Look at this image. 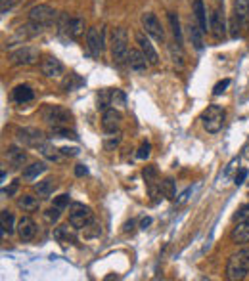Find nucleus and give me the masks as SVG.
Instances as JSON below:
<instances>
[{"mask_svg": "<svg viewBox=\"0 0 249 281\" xmlns=\"http://www.w3.org/2000/svg\"><path fill=\"white\" fill-rule=\"evenodd\" d=\"M249 274V249H242L228 259L226 278L230 281L244 280Z\"/></svg>", "mask_w": 249, "mask_h": 281, "instance_id": "nucleus-1", "label": "nucleus"}, {"mask_svg": "<svg viewBox=\"0 0 249 281\" xmlns=\"http://www.w3.org/2000/svg\"><path fill=\"white\" fill-rule=\"evenodd\" d=\"M202 121H204V129L209 134L221 132L223 125H225V109L221 106H209L202 115Z\"/></svg>", "mask_w": 249, "mask_h": 281, "instance_id": "nucleus-2", "label": "nucleus"}, {"mask_svg": "<svg viewBox=\"0 0 249 281\" xmlns=\"http://www.w3.org/2000/svg\"><path fill=\"white\" fill-rule=\"evenodd\" d=\"M112 54H113V60H117V62H123L125 58H129V35L123 27H117L113 31Z\"/></svg>", "mask_w": 249, "mask_h": 281, "instance_id": "nucleus-3", "label": "nucleus"}, {"mask_svg": "<svg viewBox=\"0 0 249 281\" xmlns=\"http://www.w3.org/2000/svg\"><path fill=\"white\" fill-rule=\"evenodd\" d=\"M92 222V211L83 203H73L69 207V224L73 228H87Z\"/></svg>", "mask_w": 249, "mask_h": 281, "instance_id": "nucleus-4", "label": "nucleus"}, {"mask_svg": "<svg viewBox=\"0 0 249 281\" xmlns=\"http://www.w3.org/2000/svg\"><path fill=\"white\" fill-rule=\"evenodd\" d=\"M43 119L52 127H64V125H68V121L71 119V113L68 109L60 108V106H46L43 109Z\"/></svg>", "mask_w": 249, "mask_h": 281, "instance_id": "nucleus-5", "label": "nucleus"}, {"mask_svg": "<svg viewBox=\"0 0 249 281\" xmlns=\"http://www.w3.org/2000/svg\"><path fill=\"white\" fill-rule=\"evenodd\" d=\"M16 136H18V140L22 142L23 146H27V148H41V146L46 142L45 134H43L39 129H31V127L18 129Z\"/></svg>", "mask_w": 249, "mask_h": 281, "instance_id": "nucleus-6", "label": "nucleus"}, {"mask_svg": "<svg viewBox=\"0 0 249 281\" xmlns=\"http://www.w3.org/2000/svg\"><path fill=\"white\" fill-rule=\"evenodd\" d=\"M54 20H56V12H54L50 6H45V4L35 6V8H31V12H29V22L35 23V25H41V27L50 25Z\"/></svg>", "mask_w": 249, "mask_h": 281, "instance_id": "nucleus-7", "label": "nucleus"}, {"mask_svg": "<svg viewBox=\"0 0 249 281\" xmlns=\"http://www.w3.org/2000/svg\"><path fill=\"white\" fill-rule=\"evenodd\" d=\"M142 27H144V31H146L150 37H154V39H158V41H163V39H165L163 27H161L159 20L152 12H146V14L142 16Z\"/></svg>", "mask_w": 249, "mask_h": 281, "instance_id": "nucleus-8", "label": "nucleus"}, {"mask_svg": "<svg viewBox=\"0 0 249 281\" xmlns=\"http://www.w3.org/2000/svg\"><path fill=\"white\" fill-rule=\"evenodd\" d=\"M87 44H89V50H91L94 56H100L102 50H104V29H98V27L89 29Z\"/></svg>", "mask_w": 249, "mask_h": 281, "instance_id": "nucleus-9", "label": "nucleus"}, {"mask_svg": "<svg viewBox=\"0 0 249 281\" xmlns=\"http://www.w3.org/2000/svg\"><path fill=\"white\" fill-rule=\"evenodd\" d=\"M136 43H138V48L144 52V56L148 58V62L150 65H158L159 64V56H158V50L154 48V44L152 41L146 37V35H142V33H138L136 35Z\"/></svg>", "mask_w": 249, "mask_h": 281, "instance_id": "nucleus-10", "label": "nucleus"}, {"mask_svg": "<svg viewBox=\"0 0 249 281\" xmlns=\"http://www.w3.org/2000/svg\"><path fill=\"white\" fill-rule=\"evenodd\" d=\"M39 58V52L35 48H29V46H23L20 50H16L12 54V64L14 65H29L35 64Z\"/></svg>", "mask_w": 249, "mask_h": 281, "instance_id": "nucleus-11", "label": "nucleus"}, {"mask_svg": "<svg viewBox=\"0 0 249 281\" xmlns=\"http://www.w3.org/2000/svg\"><path fill=\"white\" fill-rule=\"evenodd\" d=\"M121 113L117 111V109H106L104 111V117H102V127L106 132H110V134H115L119 127H121Z\"/></svg>", "mask_w": 249, "mask_h": 281, "instance_id": "nucleus-12", "label": "nucleus"}, {"mask_svg": "<svg viewBox=\"0 0 249 281\" xmlns=\"http://www.w3.org/2000/svg\"><path fill=\"white\" fill-rule=\"evenodd\" d=\"M41 71H43V75L50 77V79H54V77L64 75V65H62L60 60H56V58L48 56V58L43 60V64H41Z\"/></svg>", "mask_w": 249, "mask_h": 281, "instance_id": "nucleus-13", "label": "nucleus"}, {"mask_svg": "<svg viewBox=\"0 0 249 281\" xmlns=\"http://www.w3.org/2000/svg\"><path fill=\"white\" fill-rule=\"evenodd\" d=\"M230 239L234 243H248L249 241V216L244 218V220H238L232 234H230Z\"/></svg>", "mask_w": 249, "mask_h": 281, "instance_id": "nucleus-14", "label": "nucleus"}, {"mask_svg": "<svg viewBox=\"0 0 249 281\" xmlns=\"http://www.w3.org/2000/svg\"><path fill=\"white\" fill-rule=\"evenodd\" d=\"M18 234H20L22 241H31V239L35 238V234H37V226H35L33 218L23 216L22 220L18 222Z\"/></svg>", "mask_w": 249, "mask_h": 281, "instance_id": "nucleus-15", "label": "nucleus"}, {"mask_svg": "<svg viewBox=\"0 0 249 281\" xmlns=\"http://www.w3.org/2000/svg\"><path fill=\"white\" fill-rule=\"evenodd\" d=\"M225 29H226V25H225V12L221 10V6H217L215 12H213V16H211V31H213V35L217 39H221L225 35Z\"/></svg>", "mask_w": 249, "mask_h": 281, "instance_id": "nucleus-16", "label": "nucleus"}, {"mask_svg": "<svg viewBox=\"0 0 249 281\" xmlns=\"http://www.w3.org/2000/svg\"><path fill=\"white\" fill-rule=\"evenodd\" d=\"M148 58L144 56V52L142 50H129V65H131V69L133 71H146V67H148Z\"/></svg>", "mask_w": 249, "mask_h": 281, "instance_id": "nucleus-17", "label": "nucleus"}, {"mask_svg": "<svg viewBox=\"0 0 249 281\" xmlns=\"http://www.w3.org/2000/svg\"><path fill=\"white\" fill-rule=\"evenodd\" d=\"M6 157H8V163H10L14 169H22L23 165H25V161H27V155H25V151H23V150H20L18 146L8 148Z\"/></svg>", "mask_w": 249, "mask_h": 281, "instance_id": "nucleus-18", "label": "nucleus"}, {"mask_svg": "<svg viewBox=\"0 0 249 281\" xmlns=\"http://www.w3.org/2000/svg\"><path fill=\"white\" fill-rule=\"evenodd\" d=\"M194 16H196V20H198V25L202 27V31L207 33L209 29V25H207V10H205V4L204 0H194Z\"/></svg>", "mask_w": 249, "mask_h": 281, "instance_id": "nucleus-19", "label": "nucleus"}, {"mask_svg": "<svg viewBox=\"0 0 249 281\" xmlns=\"http://www.w3.org/2000/svg\"><path fill=\"white\" fill-rule=\"evenodd\" d=\"M188 35H190V41H192L196 50H202V48H204V31H202L200 25L190 22V25H188Z\"/></svg>", "mask_w": 249, "mask_h": 281, "instance_id": "nucleus-20", "label": "nucleus"}, {"mask_svg": "<svg viewBox=\"0 0 249 281\" xmlns=\"http://www.w3.org/2000/svg\"><path fill=\"white\" fill-rule=\"evenodd\" d=\"M33 98H35V92H33L31 86L20 85V86L14 88V100H16L18 104H27V102H31Z\"/></svg>", "mask_w": 249, "mask_h": 281, "instance_id": "nucleus-21", "label": "nucleus"}, {"mask_svg": "<svg viewBox=\"0 0 249 281\" xmlns=\"http://www.w3.org/2000/svg\"><path fill=\"white\" fill-rule=\"evenodd\" d=\"M68 33H69V37L79 39V37L85 33V20H83V18H73V20H69Z\"/></svg>", "mask_w": 249, "mask_h": 281, "instance_id": "nucleus-22", "label": "nucleus"}, {"mask_svg": "<svg viewBox=\"0 0 249 281\" xmlns=\"http://www.w3.org/2000/svg\"><path fill=\"white\" fill-rule=\"evenodd\" d=\"M45 171H46L45 163H33V165H29V167L23 171V178H25V180H35V178H39Z\"/></svg>", "mask_w": 249, "mask_h": 281, "instance_id": "nucleus-23", "label": "nucleus"}, {"mask_svg": "<svg viewBox=\"0 0 249 281\" xmlns=\"http://www.w3.org/2000/svg\"><path fill=\"white\" fill-rule=\"evenodd\" d=\"M0 220H2V236H10V234H14V215L10 213V211H2L0 213Z\"/></svg>", "mask_w": 249, "mask_h": 281, "instance_id": "nucleus-24", "label": "nucleus"}, {"mask_svg": "<svg viewBox=\"0 0 249 281\" xmlns=\"http://www.w3.org/2000/svg\"><path fill=\"white\" fill-rule=\"evenodd\" d=\"M234 14L240 22H246L249 16V0H234Z\"/></svg>", "mask_w": 249, "mask_h": 281, "instance_id": "nucleus-25", "label": "nucleus"}, {"mask_svg": "<svg viewBox=\"0 0 249 281\" xmlns=\"http://www.w3.org/2000/svg\"><path fill=\"white\" fill-rule=\"evenodd\" d=\"M169 23H171V29H173V35H175V41L177 46H182V29L181 22H179V16L175 12H169Z\"/></svg>", "mask_w": 249, "mask_h": 281, "instance_id": "nucleus-26", "label": "nucleus"}, {"mask_svg": "<svg viewBox=\"0 0 249 281\" xmlns=\"http://www.w3.org/2000/svg\"><path fill=\"white\" fill-rule=\"evenodd\" d=\"M18 205L22 207L25 213H33V211H37V209H39V199H37V197H33V195H23V197H20Z\"/></svg>", "mask_w": 249, "mask_h": 281, "instance_id": "nucleus-27", "label": "nucleus"}, {"mask_svg": "<svg viewBox=\"0 0 249 281\" xmlns=\"http://www.w3.org/2000/svg\"><path fill=\"white\" fill-rule=\"evenodd\" d=\"M35 192L39 194V197H50V194L54 192V182L52 180H43L35 186Z\"/></svg>", "mask_w": 249, "mask_h": 281, "instance_id": "nucleus-28", "label": "nucleus"}, {"mask_svg": "<svg viewBox=\"0 0 249 281\" xmlns=\"http://www.w3.org/2000/svg\"><path fill=\"white\" fill-rule=\"evenodd\" d=\"M39 150H41V153L45 155L46 159H50V161H58V159H60V153H62V151H60V153L56 151L48 140H46V142L43 144V146H41V148H39Z\"/></svg>", "mask_w": 249, "mask_h": 281, "instance_id": "nucleus-29", "label": "nucleus"}, {"mask_svg": "<svg viewBox=\"0 0 249 281\" xmlns=\"http://www.w3.org/2000/svg\"><path fill=\"white\" fill-rule=\"evenodd\" d=\"M161 184V192L167 195L169 199H175V180L173 178H167V180H163V182H159Z\"/></svg>", "mask_w": 249, "mask_h": 281, "instance_id": "nucleus-30", "label": "nucleus"}, {"mask_svg": "<svg viewBox=\"0 0 249 281\" xmlns=\"http://www.w3.org/2000/svg\"><path fill=\"white\" fill-rule=\"evenodd\" d=\"M52 134H54L56 138H71V140L77 138V134H75L73 130L66 129V127H52Z\"/></svg>", "mask_w": 249, "mask_h": 281, "instance_id": "nucleus-31", "label": "nucleus"}, {"mask_svg": "<svg viewBox=\"0 0 249 281\" xmlns=\"http://www.w3.org/2000/svg\"><path fill=\"white\" fill-rule=\"evenodd\" d=\"M108 106H112V92L110 90H104L100 96H98V109H108Z\"/></svg>", "mask_w": 249, "mask_h": 281, "instance_id": "nucleus-32", "label": "nucleus"}, {"mask_svg": "<svg viewBox=\"0 0 249 281\" xmlns=\"http://www.w3.org/2000/svg\"><path fill=\"white\" fill-rule=\"evenodd\" d=\"M127 100H125V94L121 90H112V106H119V108H125Z\"/></svg>", "mask_w": 249, "mask_h": 281, "instance_id": "nucleus-33", "label": "nucleus"}, {"mask_svg": "<svg viewBox=\"0 0 249 281\" xmlns=\"http://www.w3.org/2000/svg\"><path fill=\"white\" fill-rule=\"evenodd\" d=\"M142 176H144V180H146V182H156V176H158V169H156L154 165H150V167H146V169L142 171Z\"/></svg>", "mask_w": 249, "mask_h": 281, "instance_id": "nucleus-34", "label": "nucleus"}, {"mask_svg": "<svg viewBox=\"0 0 249 281\" xmlns=\"http://www.w3.org/2000/svg\"><path fill=\"white\" fill-rule=\"evenodd\" d=\"M150 153H152V146H150L148 142H144V144L140 146L138 153H136V157H138V159H148V157H150Z\"/></svg>", "mask_w": 249, "mask_h": 281, "instance_id": "nucleus-35", "label": "nucleus"}, {"mask_svg": "<svg viewBox=\"0 0 249 281\" xmlns=\"http://www.w3.org/2000/svg\"><path fill=\"white\" fill-rule=\"evenodd\" d=\"M228 86H230V79H225V81H221V83H217V85H215L213 94H215V96H221Z\"/></svg>", "mask_w": 249, "mask_h": 281, "instance_id": "nucleus-36", "label": "nucleus"}, {"mask_svg": "<svg viewBox=\"0 0 249 281\" xmlns=\"http://www.w3.org/2000/svg\"><path fill=\"white\" fill-rule=\"evenodd\" d=\"M119 142H121V138L119 136H110V138H106V142H104V146H106V150H115L117 146H119Z\"/></svg>", "mask_w": 249, "mask_h": 281, "instance_id": "nucleus-37", "label": "nucleus"}, {"mask_svg": "<svg viewBox=\"0 0 249 281\" xmlns=\"http://www.w3.org/2000/svg\"><path fill=\"white\" fill-rule=\"evenodd\" d=\"M60 213H62V209L54 205V207H52V209L46 213V220H48V222H56V220L60 218Z\"/></svg>", "mask_w": 249, "mask_h": 281, "instance_id": "nucleus-38", "label": "nucleus"}, {"mask_svg": "<svg viewBox=\"0 0 249 281\" xmlns=\"http://www.w3.org/2000/svg\"><path fill=\"white\" fill-rule=\"evenodd\" d=\"M54 205H56V207H60V209L64 211V209L69 205V195L64 194V195H60V197H56V199H54Z\"/></svg>", "mask_w": 249, "mask_h": 281, "instance_id": "nucleus-39", "label": "nucleus"}, {"mask_svg": "<svg viewBox=\"0 0 249 281\" xmlns=\"http://www.w3.org/2000/svg\"><path fill=\"white\" fill-rule=\"evenodd\" d=\"M54 238H56V239L69 238V226H60V228H56V232H54Z\"/></svg>", "mask_w": 249, "mask_h": 281, "instance_id": "nucleus-40", "label": "nucleus"}, {"mask_svg": "<svg viewBox=\"0 0 249 281\" xmlns=\"http://www.w3.org/2000/svg\"><path fill=\"white\" fill-rule=\"evenodd\" d=\"M249 216V203L248 205H244L240 211H238V215H236V222L238 220H244V218H248Z\"/></svg>", "mask_w": 249, "mask_h": 281, "instance_id": "nucleus-41", "label": "nucleus"}, {"mask_svg": "<svg viewBox=\"0 0 249 281\" xmlns=\"http://www.w3.org/2000/svg\"><path fill=\"white\" fill-rule=\"evenodd\" d=\"M248 178V169H240V173L236 174V184H244V180Z\"/></svg>", "mask_w": 249, "mask_h": 281, "instance_id": "nucleus-42", "label": "nucleus"}, {"mask_svg": "<svg viewBox=\"0 0 249 281\" xmlns=\"http://www.w3.org/2000/svg\"><path fill=\"white\" fill-rule=\"evenodd\" d=\"M60 151H62V155H68V157H73V155H77V153H79V150H77V148H62Z\"/></svg>", "mask_w": 249, "mask_h": 281, "instance_id": "nucleus-43", "label": "nucleus"}, {"mask_svg": "<svg viewBox=\"0 0 249 281\" xmlns=\"http://www.w3.org/2000/svg\"><path fill=\"white\" fill-rule=\"evenodd\" d=\"M87 173H89V169H87L85 165H77V167H75V174H77V176H85Z\"/></svg>", "mask_w": 249, "mask_h": 281, "instance_id": "nucleus-44", "label": "nucleus"}, {"mask_svg": "<svg viewBox=\"0 0 249 281\" xmlns=\"http://www.w3.org/2000/svg\"><path fill=\"white\" fill-rule=\"evenodd\" d=\"M18 192V184H12L8 190H4V195H8V197H12V195Z\"/></svg>", "mask_w": 249, "mask_h": 281, "instance_id": "nucleus-45", "label": "nucleus"}, {"mask_svg": "<svg viewBox=\"0 0 249 281\" xmlns=\"http://www.w3.org/2000/svg\"><path fill=\"white\" fill-rule=\"evenodd\" d=\"M14 4V0H2V14H6V10Z\"/></svg>", "mask_w": 249, "mask_h": 281, "instance_id": "nucleus-46", "label": "nucleus"}, {"mask_svg": "<svg viewBox=\"0 0 249 281\" xmlns=\"http://www.w3.org/2000/svg\"><path fill=\"white\" fill-rule=\"evenodd\" d=\"M150 224H152V218H144V220L140 222V228H142V230H146Z\"/></svg>", "mask_w": 249, "mask_h": 281, "instance_id": "nucleus-47", "label": "nucleus"}, {"mask_svg": "<svg viewBox=\"0 0 249 281\" xmlns=\"http://www.w3.org/2000/svg\"><path fill=\"white\" fill-rule=\"evenodd\" d=\"M133 226H135V220L127 222V224H125V232H131V230H133Z\"/></svg>", "mask_w": 249, "mask_h": 281, "instance_id": "nucleus-48", "label": "nucleus"}]
</instances>
